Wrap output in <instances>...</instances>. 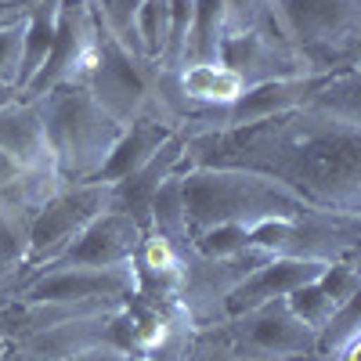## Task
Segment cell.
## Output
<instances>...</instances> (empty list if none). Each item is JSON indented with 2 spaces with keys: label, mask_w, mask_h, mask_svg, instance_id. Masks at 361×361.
Masks as SVG:
<instances>
[{
  "label": "cell",
  "mask_w": 361,
  "mask_h": 361,
  "mask_svg": "<svg viewBox=\"0 0 361 361\" xmlns=\"http://www.w3.org/2000/svg\"><path fill=\"white\" fill-rule=\"evenodd\" d=\"M98 44H102L98 8L87 4V0H62L58 4V29H54L51 54L18 98H44L58 87L83 83L98 58Z\"/></svg>",
  "instance_id": "52a82bcc"
},
{
  "label": "cell",
  "mask_w": 361,
  "mask_h": 361,
  "mask_svg": "<svg viewBox=\"0 0 361 361\" xmlns=\"http://www.w3.org/2000/svg\"><path fill=\"white\" fill-rule=\"evenodd\" d=\"M195 329L199 325L177 300L130 296L116 314L112 343L134 350L141 361H185Z\"/></svg>",
  "instance_id": "8992f818"
},
{
  "label": "cell",
  "mask_w": 361,
  "mask_h": 361,
  "mask_svg": "<svg viewBox=\"0 0 361 361\" xmlns=\"http://www.w3.org/2000/svg\"><path fill=\"white\" fill-rule=\"evenodd\" d=\"M22 73V18L0 25V80L18 90Z\"/></svg>",
  "instance_id": "f546056e"
},
{
  "label": "cell",
  "mask_w": 361,
  "mask_h": 361,
  "mask_svg": "<svg viewBox=\"0 0 361 361\" xmlns=\"http://www.w3.org/2000/svg\"><path fill=\"white\" fill-rule=\"evenodd\" d=\"M173 83L192 112L228 109L231 102L246 94V80L235 69H228L224 62H185L180 69H173Z\"/></svg>",
  "instance_id": "ac0fdd59"
},
{
  "label": "cell",
  "mask_w": 361,
  "mask_h": 361,
  "mask_svg": "<svg viewBox=\"0 0 361 361\" xmlns=\"http://www.w3.org/2000/svg\"><path fill=\"white\" fill-rule=\"evenodd\" d=\"M44 116L47 152L62 180H94L105 166L112 145L123 134V123L87 94V87H58L37 98Z\"/></svg>",
  "instance_id": "7a4b0ae2"
},
{
  "label": "cell",
  "mask_w": 361,
  "mask_h": 361,
  "mask_svg": "<svg viewBox=\"0 0 361 361\" xmlns=\"http://www.w3.org/2000/svg\"><path fill=\"white\" fill-rule=\"evenodd\" d=\"M322 271H325V264H318V260L267 257L231 289V296L224 300V318L243 314L250 307H260V304H267V300H286L293 289H300V286H307L311 279H318Z\"/></svg>",
  "instance_id": "2e32d148"
},
{
  "label": "cell",
  "mask_w": 361,
  "mask_h": 361,
  "mask_svg": "<svg viewBox=\"0 0 361 361\" xmlns=\"http://www.w3.org/2000/svg\"><path fill=\"white\" fill-rule=\"evenodd\" d=\"M221 329L238 357H318V336L289 311L286 300H267L231 314Z\"/></svg>",
  "instance_id": "ba28073f"
},
{
  "label": "cell",
  "mask_w": 361,
  "mask_h": 361,
  "mask_svg": "<svg viewBox=\"0 0 361 361\" xmlns=\"http://www.w3.org/2000/svg\"><path fill=\"white\" fill-rule=\"evenodd\" d=\"M87 4H102V0H87Z\"/></svg>",
  "instance_id": "d590c367"
},
{
  "label": "cell",
  "mask_w": 361,
  "mask_h": 361,
  "mask_svg": "<svg viewBox=\"0 0 361 361\" xmlns=\"http://www.w3.org/2000/svg\"><path fill=\"white\" fill-rule=\"evenodd\" d=\"M361 221L343 209H314V214L293 221H271L250 231V246L267 257H293V260H318L333 264L343 257H357Z\"/></svg>",
  "instance_id": "5b68a950"
},
{
  "label": "cell",
  "mask_w": 361,
  "mask_h": 361,
  "mask_svg": "<svg viewBox=\"0 0 361 361\" xmlns=\"http://www.w3.org/2000/svg\"><path fill=\"white\" fill-rule=\"evenodd\" d=\"M141 228L127 217V214H116V209H105L90 221L73 243L58 253L54 260H47L37 271H51V267H116V264H130L137 246H141ZM33 271V275H37ZM29 275V279H33ZM25 279V282H29ZM22 282V286H25ZM18 286V289H22ZM11 300V296H8Z\"/></svg>",
  "instance_id": "7c38bea8"
},
{
  "label": "cell",
  "mask_w": 361,
  "mask_h": 361,
  "mask_svg": "<svg viewBox=\"0 0 361 361\" xmlns=\"http://www.w3.org/2000/svg\"><path fill=\"white\" fill-rule=\"evenodd\" d=\"M217 62L235 69L246 80V87L267 83V80H289V76H329V73H311L307 58L300 54L296 44L286 37V29L279 25L275 11H267L253 33L228 37L221 44Z\"/></svg>",
  "instance_id": "30bf717a"
},
{
  "label": "cell",
  "mask_w": 361,
  "mask_h": 361,
  "mask_svg": "<svg viewBox=\"0 0 361 361\" xmlns=\"http://www.w3.org/2000/svg\"><path fill=\"white\" fill-rule=\"evenodd\" d=\"M260 260H267V253L260 250H246L238 257H202L192 250L185 257V279H180L177 304L192 314L195 325L224 322V300Z\"/></svg>",
  "instance_id": "8fae6325"
},
{
  "label": "cell",
  "mask_w": 361,
  "mask_h": 361,
  "mask_svg": "<svg viewBox=\"0 0 361 361\" xmlns=\"http://www.w3.org/2000/svg\"><path fill=\"white\" fill-rule=\"evenodd\" d=\"M18 98V90L11 87V83H4V80H0V109H4L8 102H15Z\"/></svg>",
  "instance_id": "d6a6232c"
},
{
  "label": "cell",
  "mask_w": 361,
  "mask_h": 361,
  "mask_svg": "<svg viewBox=\"0 0 361 361\" xmlns=\"http://www.w3.org/2000/svg\"><path fill=\"white\" fill-rule=\"evenodd\" d=\"M170 134H173V127L163 123L159 116H141V119H134V123H127L94 180H102V185H116V180H123L127 173L141 170L163 148V141Z\"/></svg>",
  "instance_id": "d6986e66"
},
{
  "label": "cell",
  "mask_w": 361,
  "mask_h": 361,
  "mask_svg": "<svg viewBox=\"0 0 361 361\" xmlns=\"http://www.w3.org/2000/svg\"><path fill=\"white\" fill-rule=\"evenodd\" d=\"M180 195L192 235L217 224L253 231L271 221H293L322 209V202L293 188L289 180L235 163H188L180 170Z\"/></svg>",
  "instance_id": "6da1fadb"
},
{
  "label": "cell",
  "mask_w": 361,
  "mask_h": 361,
  "mask_svg": "<svg viewBox=\"0 0 361 361\" xmlns=\"http://www.w3.org/2000/svg\"><path fill=\"white\" fill-rule=\"evenodd\" d=\"M166 29H170V0H145L134 15V37L145 58L159 66V54L166 47Z\"/></svg>",
  "instance_id": "cb8c5ba5"
},
{
  "label": "cell",
  "mask_w": 361,
  "mask_h": 361,
  "mask_svg": "<svg viewBox=\"0 0 361 361\" xmlns=\"http://www.w3.org/2000/svg\"><path fill=\"white\" fill-rule=\"evenodd\" d=\"M238 361H322V357H238Z\"/></svg>",
  "instance_id": "836d02e7"
},
{
  "label": "cell",
  "mask_w": 361,
  "mask_h": 361,
  "mask_svg": "<svg viewBox=\"0 0 361 361\" xmlns=\"http://www.w3.org/2000/svg\"><path fill=\"white\" fill-rule=\"evenodd\" d=\"M134 271H137V296L177 300L180 279H185V253L170 246L163 235L145 231L134 253Z\"/></svg>",
  "instance_id": "ffe728a7"
},
{
  "label": "cell",
  "mask_w": 361,
  "mask_h": 361,
  "mask_svg": "<svg viewBox=\"0 0 361 361\" xmlns=\"http://www.w3.org/2000/svg\"><path fill=\"white\" fill-rule=\"evenodd\" d=\"M25 8H29V0H0V25L22 18V15H25Z\"/></svg>",
  "instance_id": "1f68e13d"
},
{
  "label": "cell",
  "mask_w": 361,
  "mask_h": 361,
  "mask_svg": "<svg viewBox=\"0 0 361 361\" xmlns=\"http://www.w3.org/2000/svg\"><path fill=\"white\" fill-rule=\"evenodd\" d=\"M141 4H145V0H102V4H94V8H98V18H102V29H105L116 44H123V47L134 51V54H141L137 37H134V15H137ZM141 58H145V54H141Z\"/></svg>",
  "instance_id": "484cf974"
},
{
  "label": "cell",
  "mask_w": 361,
  "mask_h": 361,
  "mask_svg": "<svg viewBox=\"0 0 361 361\" xmlns=\"http://www.w3.org/2000/svg\"><path fill=\"white\" fill-rule=\"evenodd\" d=\"M185 166H188V137L180 130H173L163 141V148L141 170H134L123 180L109 185V209L127 214L141 231H148V221H152V202H156L159 185L166 177H173L177 170H185Z\"/></svg>",
  "instance_id": "5bb4252c"
},
{
  "label": "cell",
  "mask_w": 361,
  "mask_h": 361,
  "mask_svg": "<svg viewBox=\"0 0 361 361\" xmlns=\"http://www.w3.org/2000/svg\"><path fill=\"white\" fill-rule=\"evenodd\" d=\"M58 4L62 0H29L22 15V73H18V94L33 83V76L44 69L54 29H58Z\"/></svg>",
  "instance_id": "44dd1931"
},
{
  "label": "cell",
  "mask_w": 361,
  "mask_h": 361,
  "mask_svg": "<svg viewBox=\"0 0 361 361\" xmlns=\"http://www.w3.org/2000/svg\"><path fill=\"white\" fill-rule=\"evenodd\" d=\"M192 246L202 257H238L253 250L250 246V231L246 228H235V224H217V228H206L192 235Z\"/></svg>",
  "instance_id": "4316f807"
},
{
  "label": "cell",
  "mask_w": 361,
  "mask_h": 361,
  "mask_svg": "<svg viewBox=\"0 0 361 361\" xmlns=\"http://www.w3.org/2000/svg\"><path fill=\"white\" fill-rule=\"evenodd\" d=\"M62 361H141L134 350L127 347H119V343H94V347H87V350H76Z\"/></svg>",
  "instance_id": "4dcf8cb0"
},
{
  "label": "cell",
  "mask_w": 361,
  "mask_h": 361,
  "mask_svg": "<svg viewBox=\"0 0 361 361\" xmlns=\"http://www.w3.org/2000/svg\"><path fill=\"white\" fill-rule=\"evenodd\" d=\"M271 11L307 58L311 73H343L357 66L361 0H271Z\"/></svg>",
  "instance_id": "3957f363"
},
{
  "label": "cell",
  "mask_w": 361,
  "mask_h": 361,
  "mask_svg": "<svg viewBox=\"0 0 361 361\" xmlns=\"http://www.w3.org/2000/svg\"><path fill=\"white\" fill-rule=\"evenodd\" d=\"M148 231L163 235L170 246H177L180 253H192V228H188V214H185V195H180V170L173 177H166L159 192H156V202H152V221H148Z\"/></svg>",
  "instance_id": "7402d4cb"
},
{
  "label": "cell",
  "mask_w": 361,
  "mask_h": 361,
  "mask_svg": "<svg viewBox=\"0 0 361 361\" xmlns=\"http://www.w3.org/2000/svg\"><path fill=\"white\" fill-rule=\"evenodd\" d=\"M192 18H195V0H170V29H166V47L159 54V69H180L185 66Z\"/></svg>",
  "instance_id": "d4e9b609"
},
{
  "label": "cell",
  "mask_w": 361,
  "mask_h": 361,
  "mask_svg": "<svg viewBox=\"0 0 361 361\" xmlns=\"http://www.w3.org/2000/svg\"><path fill=\"white\" fill-rule=\"evenodd\" d=\"M116 314H119V307L90 311V314H76L58 325L37 329L29 336H18L8 343V361H62L76 350L94 347V343H112Z\"/></svg>",
  "instance_id": "4fadbf2b"
},
{
  "label": "cell",
  "mask_w": 361,
  "mask_h": 361,
  "mask_svg": "<svg viewBox=\"0 0 361 361\" xmlns=\"http://www.w3.org/2000/svg\"><path fill=\"white\" fill-rule=\"evenodd\" d=\"M156 83H159V66L152 58H141L127 51L123 44H116L105 29H102V44L98 58L90 66L87 80V94L94 98L116 123H134L141 116H159L156 112ZM166 123V119H163Z\"/></svg>",
  "instance_id": "277c9868"
},
{
  "label": "cell",
  "mask_w": 361,
  "mask_h": 361,
  "mask_svg": "<svg viewBox=\"0 0 361 361\" xmlns=\"http://www.w3.org/2000/svg\"><path fill=\"white\" fill-rule=\"evenodd\" d=\"M361 293V267H357V257H343V260H333L325 264V271L318 279H311L307 286H300L286 296L289 311L304 322L314 336H322V329L329 325L347 300H354Z\"/></svg>",
  "instance_id": "9a60e30c"
},
{
  "label": "cell",
  "mask_w": 361,
  "mask_h": 361,
  "mask_svg": "<svg viewBox=\"0 0 361 361\" xmlns=\"http://www.w3.org/2000/svg\"><path fill=\"white\" fill-rule=\"evenodd\" d=\"M221 44H224V4L221 0H195L185 62H217Z\"/></svg>",
  "instance_id": "603a6c76"
},
{
  "label": "cell",
  "mask_w": 361,
  "mask_h": 361,
  "mask_svg": "<svg viewBox=\"0 0 361 361\" xmlns=\"http://www.w3.org/2000/svg\"><path fill=\"white\" fill-rule=\"evenodd\" d=\"M137 296V271L130 264L116 267H51L37 271L8 304H80V300H130ZM4 307V304H0Z\"/></svg>",
  "instance_id": "9c48e42d"
},
{
  "label": "cell",
  "mask_w": 361,
  "mask_h": 361,
  "mask_svg": "<svg viewBox=\"0 0 361 361\" xmlns=\"http://www.w3.org/2000/svg\"><path fill=\"white\" fill-rule=\"evenodd\" d=\"M0 361H8V343L0 340Z\"/></svg>",
  "instance_id": "e575fe53"
},
{
  "label": "cell",
  "mask_w": 361,
  "mask_h": 361,
  "mask_svg": "<svg viewBox=\"0 0 361 361\" xmlns=\"http://www.w3.org/2000/svg\"><path fill=\"white\" fill-rule=\"evenodd\" d=\"M221 4H224V40L253 33L271 11V0H221Z\"/></svg>",
  "instance_id": "f1b7e54d"
},
{
  "label": "cell",
  "mask_w": 361,
  "mask_h": 361,
  "mask_svg": "<svg viewBox=\"0 0 361 361\" xmlns=\"http://www.w3.org/2000/svg\"><path fill=\"white\" fill-rule=\"evenodd\" d=\"M0 152L22 170L54 166L51 152H47L44 116H40L37 98H15L0 109Z\"/></svg>",
  "instance_id": "e0dca14e"
},
{
  "label": "cell",
  "mask_w": 361,
  "mask_h": 361,
  "mask_svg": "<svg viewBox=\"0 0 361 361\" xmlns=\"http://www.w3.org/2000/svg\"><path fill=\"white\" fill-rule=\"evenodd\" d=\"M185 361H238V354H235V347L228 343L221 322H214V325H199V329H195Z\"/></svg>",
  "instance_id": "83f0119b"
}]
</instances>
